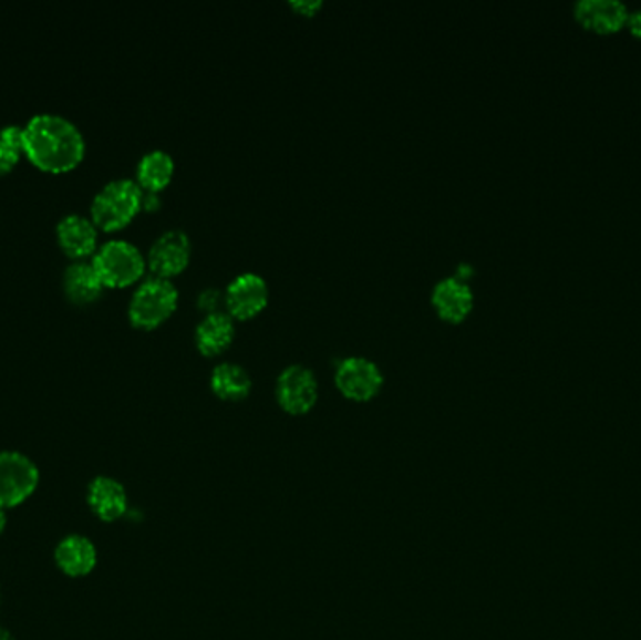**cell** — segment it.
Instances as JSON below:
<instances>
[{
	"instance_id": "cb8c5ba5",
	"label": "cell",
	"mask_w": 641,
	"mask_h": 640,
	"mask_svg": "<svg viewBox=\"0 0 641 640\" xmlns=\"http://www.w3.org/2000/svg\"><path fill=\"white\" fill-rule=\"evenodd\" d=\"M8 526L7 509H0V536L4 534Z\"/></svg>"
},
{
	"instance_id": "5b68a950",
	"label": "cell",
	"mask_w": 641,
	"mask_h": 640,
	"mask_svg": "<svg viewBox=\"0 0 641 640\" xmlns=\"http://www.w3.org/2000/svg\"><path fill=\"white\" fill-rule=\"evenodd\" d=\"M40 483V469L19 451H0V509H12L31 498Z\"/></svg>"
},
{
	"instance_id": "603a6c76",
	"label": "cell",
	"mask_w": 641,
	"mask_h": 640,
	"mask_svg": "<svg viewBox=\"0 0 641 640\" xmlns=\"http://www.w3.org/2000/svg\"><path fill=\"white\" fill-rule=\"evenodd\" d=\"M158 192H143V207L147 210H154L159 207Z\"/></svg>"
},
{
	"instance_id": "d6986e66",
	"label": "cell",
	"mask_w": 641,
	"mask_h": 640,
	"mask_svg": "<svg viewBox=\"0 0 641 640\" xmlns=\"http://www.w3.org/2000/svg\"><path fill=\"white\" fill-rule=\"evenodd\" d=\"M23 153V126L8 124L0 128V175L10 172Z\"/></svg>"
},
{
	"instance_id": "e0dca14e",
	"label": "cell",
	"mask_w": 641,
	"mask_h": 640,
	"mask_svg": "<svg viewBox=\"0 0 641 640\" xmlns=\"http://www.w3.org/2000/svg\"><path fill=\"white\" fill-rule=\"evenodd\" d=\"M251 385L250 372L232 361L218 363L210 372V388L224 401H242L250 394Z\"/></svg>"
},
{
	"instance_id": "7c38bea8",
	"label": "cell",
	"mask_w": 641,
	"mask_h": 640,
	"mask_svg": "<svg viewBox=\"0 0 641 640\" xmlns=\"http://www.w3.org/2000/svg\"><path fill=\"white\" fill-rule=\"evenodd\" d=\"M86 502L92 513L104 523H115L128 509V494L123 483L107 475H99L89 483Z\"/></svg>"
},
{
	"instance_id": "6da1fadb",
	"label": "cell",
	"mask_w": 641,
	"mask_h": 640,
	"mask_svg": "<svg viewBox=\"0 0 641 640\" xmlns=\"http://www.w3.org/2000/svg\"><path fill=\"white\" fill-rule=\"evenodd\" d=\"M23 153L43 172H70L85 156V137L64 115L37 113L23 126Z\"/></svg>"
},
{
	"instance_id": "9c48e42d",
	"label": "cell",
	"mask_w": 641,
	"mask_h": 640,
	"mask_svg": "<svg viewBox=\"0 0 641 640\" xmlns=\"http://www.w3.org/2000/svg\"><path fill=\"white\" fill-rule=\"evenodd\" d=\"M269 283L259 272L245 271L227 283L224 301L232 318L246 320L259 314L269 302Z\"/></svg>"
},
{
	"instance_id": "d4e9b609",
	"label": "cell",
	"mask_w": 641,
	"mask_h": 640,
	"mask_svg": "<svg viewBox=\"0 0 641 640\" xmlns=\"http://www.w3.org/2000/svg\"><path fill=\"white\" fill-rule=\"evenodd\" d=\"M0 640H15V637L8 629L0 628Z\"/></svg>"
},
{
	"instance_id": "8992f818",
	"label": "cell",
	"mask_w": 641,
	"mask_h": 640,
	"mask_svg": "<svg viewBox=\"0 0 641 640\" xmlns=\"http://www.w3.org/2000/svg\"><path fill=\"white\" fill-rule=\"evenodd\" d=\"M318 396V376L306 364H289L276 380V399L286 412L293 415L310 412L316 406Z\"/></svg>"
},
{
	"instance_id": "30bf717a",
	"label": "cell",
	"mask_w": 641,
	"mask_h": 640,
	"mask_svg": "<svg viewBox=\"0 0 641 640\" xmlns=\"http://www.w3.org/2000/svg\"><path fill=\"white\" fill-rule=\"evenodd\" d=\"M572 12L583 29L600 34L623 29L629 18V8L623 0H576Z\"/></svg>"
},
{
	"instance_id": "52a82bcc",
	"label": "cell",
	"mask_w": 641,
	"mask_h": 640,
	"mask_svg": "<svg viewBox=\"0 0 641 640\" xmlns=\"http://www.w3.org/2000/svg\"><path fill=\"white\" fill-rule=\"evenodd\" d=\"M334 382L351 401L366 402L381 391L385 376L372 359L349 355L338 363Z\"/></svg>"
},
{
	"instance_id": "277c9868",
	"label": "cell",
	"mask_w": 641,
	"mask_h": 640,
	"mask_svg": "<svg viewBox=\"0 0 641 640\" xmlns=\"http://www.w3.org/2000/svg\"><path fill=\"white\" fill-rule=\"evenodd\" d=\"M92 265L110 288H124L139 280L147 267L141 248L126 239L105 240L92 256Z\"/></svg>"
},
{
	"instance_id": "2e32d148",
	"label": "cell",
	"mask_w": 641,
	"mask_h": 640,
	"mask_svg": "<svg viewBox=\"0 0 641 640\" xmlns=\"http://www.w3.org/2000/svg\"><path fill=\"white\" fill-rule=\"evenodd\" d=\"M62 288L70 301L86 304V302L96 301L104 293L105 283L102 282L92 261L75 259L64 269Z\"/></svg>"
},
{
	"instance_id": "44dd1931",
	"label": "cell",
	"mask_w": 641,
	"mask_h": 640,
	"mask_svg": "<svg viewBox=\"0 0 641 640\" xmlns=\"http://www.w3.org/2000/svg\"><path fill=\"white\" fill-rule=\"evenodd\" d=\"M624 27L629 29L632 37L640 38L641 40V8L629 10V18H627Z\"/></svg>"
},
{
	"instance_id": "7a4b0ae2",
	"label": "cell",
	"mask_w": 641,
	"mask_h": 640,
	"mask_svg": "<svg viewBox=\"0 0 641 640\" xmlns=\"http://www.w3.org/2000/svg\"><path fill=\"white\" fill-rule=\"evenodd\" d=\"M143 207V188L137 180L121 177L105 183L92 197V223L105 231L123 228Z\"/></svg>"
},
{
	"instance_id": "ffe728a7",
	"label": "cell",
	"mask_w": 641,
	"mask_h": 640,
	"mask_svg": "<svg viewBox=\"0 0 641 640\" xmlns=\"http://www.w3.org/2000/svg\"><path fill=\"white\" fill-rule=\"evenodd\" d=\"M220 297V291L205 290L199 296V307L207 308L208 312H216Z\"/></svg>"
},
{
	"instance_id": "ba28073f",
	"label": "cell",
	"mask_w": 641,
	"mask_h": 640,
	"mask_svg": "<svg viewBox=\"0 0 641 640\" xmlns=\"http://www.w3.org/2000/svg\"><path fill=\"white\" fill-rule=\"evenodd\" d=\"M192 250V239L184 229H167L159 234L148 248V267L158 277H175L188 267Z\"/></svg>"
},
{
	"instance_id": "5bb4252c",
	"label": "cell",
	"mask_w": 641,
	"mask_h": 640,
	"mask_svg": "<svg viewBox=\"0 0 641 640\" xmlns=\"http://www.w3.org/2000/svg\"><path fill=\"white\" fill-rule=\"evenodd\" d=\"M55 564L68 577H86L99 564V550L89 537L70 534L55 547Z\"/></svg>"
},
{
	"instance_id": "3957f363",
	"label": "cell",
	"mask_w": 641,
	"mask_h": 640,
	"mask_svg": "<svg viewBox=\"0 0 641 640\" xmlns=\"http://www.w3.org/2000/svg\"><path fill=\"white\" fill-rule=\"evenodd\" d=\"M178 288L172 278H145L130 297L128 318L135 327L153 329L177 310Z\"/></svg>"
},
{
	"instance_id": "4fadbf2b",
	"label": "cell",
	"mask_w": 641,
	"mask_h": 640,
	"mask_svg": "<svg viewBox=\"0 0 641 640\" xmlns=\"http://www.w3.org/2000/svg\"><path fill=\"white\" fill-rule=\"evenodd\" d=\"M432 304L441 318L448 321H462L473 310L475 293L464 278H441L432 290Z\"/></svg>"
},
{
	"instance_id": "7402d4cb",
	"label": "cell",
	"mask_w": 641,
	"mask_h": 640,
	"mask_svg": "<svg viewBox=\"0 0 641 640\" xmlns=\"http://www.w3.org/2000/svg\"><path fill=\"white\" fill-rule=\"evenodd\" d=\"M291 7H293L294 10H299V12L306 13V16H310V13L323 7V0H293Z\"/></svg>"
},
{
	"instance_id": "ac0fdd59",
	"label": "cell",
	"mask_w": 641,
	"mask_h": 640,
	"mask_svg": "<svg viewBox=\"0 0 641 640\" xmlns=\"http://www.w3.org/2000/svg\"><path fill=\"white\" fill-rule=\"evenodd\" d=\"M175 173V158L164 148H154L141 156L137 162L135 180L137 185L147 192H159L169 185Z\"/></svg>"
},
{
	"instance_id": "8fae6325",
	"label": "cell",
	"mask_w": 641,
	"mask_h": 640,
	"mask_svg": "<svg viewBox=\"0 0 641 640\" xmlns=\"http://www.w3.org/2000/svg\"><path fill=\"white\" fill-rule=\"evenodd\" d=\"M56 240L68 256L83 259L99 248V226L89 216L68 213L56 224Z\"/></svg>"
},
{
	"instance_id": "484cf974",
	"label": "cell",
	"mask_w": 641,
	"mask_h": 640,
	"mask_svg": "<svg viewBox=\"0 0 641 640\" xmlns=\"http://www.w3.org/2000/svg\"><path fill=\"white\" fill-rule=\"evenodd\" d=\"M0 603H2V593H0Z\"/></svg>"
},
{
	"instance_id": "9a60e30c",
	"label": "cell",
	"mask_w": 641,
	"mask_h": 640,
	"mask_svg": "<svg viewBox=\"0 0 641 640\" xmlns=\"http://www.w3.org/2000/svg\"><path fill=\"white\" fill-rule=\"evenodd\" d=\"M194 339L203 355H220L235 339V318L224 310L207 312L197 323Z\"/></svg>"
}]
</instances>
